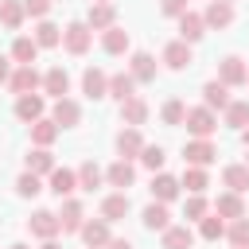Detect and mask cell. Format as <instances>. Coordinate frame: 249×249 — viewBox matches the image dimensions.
Masks as SVG:
<instances>
[{"mask_svg": "<svg viewBox=\"0 0 249 249\" xmlns=\"http://www.w3.org/2000/svg\"><path fill=\"white\" fill-rule=\"evenodd\" d=\"M187 132L195 136V140H210L214 132H218V113L214 109H206V105H195V109H187Z\"/></svg>", "mask_w": 249, "mask_h": 249, "instance_id": "1", "label": "cell"}, {"mask_svg": "<svg viewBox=\"0 0 249 249\" xmlns=\"http://www.w3.org/2000/svg\"><path fill=\"white\" fill-rule=\"evenodd\" d=\"M62 47H66L70 54H86V51L93 47V27H89L86 19L66 23V27H62Z\"/></svg>", "mask_w": 249, "mask_h": 249, "instance_id": "2", "label": "cell"}, {"mask_svg": "<svg viewBox=\"0 0 249 249\" xmlns=\"http://www.w3.org/2000/svg\"><path fill=\"white\" fill-rule=\"evenodd\" d=\"M183 160H187V167H210L214 160H218V148H214V140H187L183 144Z\"/></svg>", "mask_w": 249, "mask_h": 249, "instance_id": "3", "label": "cell"}, {"mask_svg": "<svg viewBox=\"0 0 249 249\" xmlns=\"http://www.w3.org/2000/svg\"><path fill=\"white\" fill-rule=\"evenodd\" d=\"M27 233H31V237H39V241H51V237H58V233H62V226H58V214H54V210H35V214L27 218Z\"/></svg>", "mask_w": 249, "mask_h": 249, "instance_id": "4", "label": "cell"}, {"mask_svg": "<svg viewBox=\"0 0 249 249\" xmlns=\"http://www.w3.org/2000/svg\"><path fill=\"white\" fill-rule=\"evenodd\" d=\"M58 226H62V233H82V226H86V206H82L78 198H62V206H58Z\"/></svg>", "mask_w": 249, "mask_h": 249, "instance_id": "5", "label": "cell"}, {"mask_svg": "<svg viewBox=\"0 0 249 249\" xmlns=\"http://www.w3.org/2000/svg\"><path fill=\"white\" fill-rule=\"evenodd\" d=\"M245 78H249V66H245V58H237V54H226V58L218 62V82H222V86H245Z\"/></svg>", "mask_w": 249, "mask_h": 249, "instance_id": "6", "label": "cell"}, {"mask_svg": "<svg viewBox=\"0 0 249 249\" xmlns=\"http://www.w3.org/2000/svg\"><path fill=\"white\" fill-rule=\"evenodd\" d=\"M8 86H12L16 97H23V93H35V89L43 86V74H39L35 66H16L12 78H8Z\"/></svg>", "mask_w": 249, "mask_h": 249, "instance_id": "7", "label": "cell"}, {"mask_svg": "<svg viewBox=\"0 0 249 249\" xmlns=\"http://www.w3.org/2000/svg\"><path fill=\"white\" fill-rule=\"evenodd\" d=\"M43 113H47V101H43V93H23V97H16V117L31 128L35 121H43Z\"/></svg>", "mask_w": 249, "mask_h": 249, "instance_id": "8", "label": "cell"}, {"mask_svg": "<svg viewBox=\"0 0 249 249\" xmlns=\"http://www.w3.org/2000/svg\"><path fill=\"white\" fill-rule=\"evenodd\" d=\"M47 179H51L47 191H51L54 198H74V191H78V171H70V167H54Z\"/></svg>", "mask_w": 249, "mask_h": 249, "instance_id": "9", "label": "cell"}, {"mask_svg": "<svg viewBox=\"0 0 249 249\" xmlns=\"http://www.w3.org/2000/svg\"><path fill=\"white\" fill-rule=\"evenodd\" d=\"M148 191H152V202H175L179 191H183V183H179L175 175H167V171H156Z\"/></svg>", "mask_w": 249, "mask_h": 249, "instance_id": "10", "label": "cell"}, {"mask_svg": "<svg viewBox=\"0 0 249 249\" xmlns=\"http://www.w3.org/2000/svg\"><path fill=\"white\" fill-rule=\"evenodd\" d=\"M128 210H132V202H128V191H113V195H105L101 198V218L113 226V222H121V218H128Z\"/></svg>", "mask_w": 249, "mask_h": 249, "instance_id": "11", "label": "cell"}, {"mask_svg": "<svg viewBox=\"0 0 249 249\" xmlns=\"http://www.w3.org/2000/svg\"><path fill=\"white\" fill-rule=\"evenodd\" d=\"M82 93L86 97H109V74L101 70V66H86V74H82Z\"/></svg>", "mask_w": 249, "mask_h": 249, "instance_id": "12", "label": "cell"}, {"mask_svg": "<svg viewBox=\"0 0 249 249\" xmlns=\"http://www.w3.org/2000/svg\"><path fill=\"white\" fill-rule=\"evenodd\" d=\"M51 121H54L58 128H74V124L82 121V105H78L74 97H58L54 109H51Z\"/></svg>", "mask_w": 249, "mask_h": 249, "instance_id": "13", "label": "cell"}, {"mask_svg": "<svg viewBox=\"0 0 249 249\" xmlns=\"http://www.w3.org/2000/svg\"><path fill=\"white\" fill-rule=\"evenodd\" d=\"M105 183L117 187V191H128V187L136 183V167H132V160H117V163H109V167H105Z\"/></svg>", "mask_w": 249, "mask_h": 249, "instance_id": "14", "label": "cell"}, {"mask_svg": "<svg viewBox=\"0 0 249 249\" xmlns=\"http://www.w3.org/2000/svg\"><path fill=\"white\" fill-rule=\"evenodd\" d=\"M140 222H144V230H148V233H163L167 226H175V222H171V214H167V202H148V206H144V214H140Z\"/></svg>", "mask_w": 249, "mask_h": 249, "instance_id": "15", "label": "cell"}, {"mask_svg": "<svg viewBox=\"0 0 249 249\" xmlns=\"http://www.w3.org/2000/svg\"><path fill=\"white\" fill-rule=\"evenodd\" d=\"M82 241H86V249H105V245L113 241L109 222H105V218H89V222L82 226Z\"/></svg>", "mask_w": 249, "mask_h": 249, "instance_id": "16", "label": "cell"}, {"mask_svg": "<svg viewBox=\"0 0 249 249\" xmlns=\"http://www.w3.org/2000/svg\"><path fill=\"white\" fill-rule=\"evenodd\" d=\"M163 62H167L171 70H187V66L195 62V51H191V43H183V39H171V43L163 47Z\"/></svg>", "mask_w": 249, "mask_h": 249, "instance_id": "17", "label": "cell"}, {"mask_svg": "<svg viewBox=\"0 0 249 249\" xmlns=\"http://www.w3.org/2000/svg\"><path fill=\"white\" fill-rule=\"evenodd\" d=\"M128 74L136 78V86L156 82V58H152L148 51H132V58H128Z\"/></svg>", "mask_w": 249, "mask_h": 249, "instance_id": "18", "label": "cell"}, {"mask_svg": "<svg viewBox=\"0 0 249 249\" xmlns=\"http://www.w3.org/2000/svg\"><path fill=\"white\" fill-rule=\"evenodd\" d=\"M214 214H218V218H226V222H237V218H245V202H241V195H233V191H222V195L214 198Z\"/></svg>", "mask_w": 249, "mask_h": 249, "instance_id": "19", "label": "cell"}, {"mask_svg": "<svg viewBox=\"0 0 249 249\" xmlns=\"http://www.w3.org/2000/svg\"><path fill=\"white\" fill-rule=\"evenodd\" d=\"M35 58H39L35 35H16V43H12V62H16V66H35Z\"/></svg>", "mask_w": 249, "mask_h": 249, "instance_id": "20", "label": "cell"}, {"mask_svg": "<svg viewBox=\"0 0 249 249\" xmlns=\"http://www.w3.org/2000/svg\"><path fill=\"white\" fill-rule=\"evenodd\" d=\"M43 93H51L54 101H58V97H70V74H66L62 66H51V70L43 74Z\"/></svg>", "mask_w": 249, "mask_h": 249, "instance_id": "21", "label": "cell"}, {"mask_svg": "<svg viewBox=\"0 0 249 249\" xmlns=\"http://www.w3.org/2000/svg\"><path fill=\"white\" fill-rule=\"evenodd\" d=\"M109 97H117L121 105H124V101H132V97H136V78H132L128 70L109 74Z\"/></svg>", "mask_w": 249, "mask_h": 249, "instance_id": "22", "label": "cell"}, {"mask_svg": "<svg viewBox=\"0 0 249 249\" xmlns=\"http://www.w3.org/2000/svg\"><path fill=\"white\" fill-rule=\"evenodd\" d=\"M230 101H233V97H230V86H222L218 78L202 86V105H206V109H214V113H226V105H230Z\"/></svg>", "mask_w": 249, "mask_h": 249, "instance_id": "23", "label": "cell"}, {"mask_svg": "<svg viewBox=\"0 0 249 249\" xmlns=\"http://www.w3.org/2000/svg\"><path fill=\"white\" fill-rule=\"evenodd\" d=\"M148 113H152V109H148V101L136 93L132 101H124V105H121V124H124V128H140V124L148 121Z\"/></svg>", "mask_w": 249, "mask_h": 249, "instance_id": "24", "label": "cell"}, {"mask_svg": "<svg viewBox=\"0 0 249 249\" xmlns=\"http://www.w3.org/2000/svg\"><path fill=\"white\" fill-rule=\"evenodd\" d=\"M117 152H121V160H140V152H144L140 128H121L117 132Z\"/></svg>", "mask_w": 249, "mask_h": 249, "instance_id": "25", "label": "cell"}, {"mask_svg": "<svg viewBox=\"0 0 249 249\" xmlns=\"http://www.w3.org/2000/svg\"><path fill=\"white\" fill-rule=\"evenodd\" d=\"M86 23H89L93 31H109V27H117V8H113V4H89Z\"/></svg>", "mask_w": 249, "mask_h": 249, "instance_id": "26", "label": "cell"}, {"mask_svg": "<svg viewBox=\"0 0 249 249\" xmlns=\"http://www.w3.org/2000/svg\"><path fill=\"white\" fill-rule=\"evenodd\" d=\"M202 35H206V19H202L198 12H187V16H179V39H183V43H191V47H195Z\"/></svg>", "mask_w": 249, "mask_h": 249, "instance_id": "27", "label": "cell"}, {"mask_svg": "<svg viewBox=\"0 0 249 249\" xmlns=\"http://www.w3.org/2000/svg\"><path fill=\"white\" fill-rule=\"evenodd\" d=\"M202 19H206V27H230V23H233V4H226V0H210L206 12H202Z\"/></svg>", "mask_w": 249, "mask_h": 249, "instance_id": "28", "label": "cell"}, {"mask_svg": "<svg viewBox=\"0 0 249 249\" xmlns=\"http://www.w3.org/2000/svg\"><path fill=\"white\" fill-rule=\"evenodd\" d=\"M222 183H226V191L245 195V191H249V167H245V163H230V167H222Z\"/></svg>", "mask_w": 249, "mask_h": 249, "instance_id": "29", "label": "cell"}, {"mask_svg": "<svg viewBox=\"0 0 249 249\" xmlns=\"http://www.w3.org/2000/svg\"><path fill=\"white\" fill-rule=\"evenodd\" d=\"M160 237H163V249H191V245H195V230H191L187 222H183V226H167Z\"/></svg>", "mask_w": 249, "mask_h": 249, "instance_id": "30", "label": "cell"}, {"mask_svg": "<svg viewBox=\"0 0 249 249\" xmlns=\"http://www.w3.org/2000/svg\"><path fill=\"white\" fill-rule=\"evenodd\" d=\"M23 19H27L23 0H0V23H4L8 31H19V27H23Z\"/></svg>", "mask_w": 249, "mask_h": 249, "instance_id": "31", "label": "cell"}, {"mask_svg": "<svg viewBox=\"0 0 249 249\" xmlns=\"http://www.w3.org/2000/svg\"><path fill=\"white\" fill-rule=\"evenodd\" d=\"M58 132H62V128H58L51 117H43V121L31 124V144H35V148H51V144L58 140Z\"/></svg>", "mask_w": 249, "mask_h": 249, "instance_id": "32", "label": "cell"}, {"mask_svg": "<svg viewBox=\"0 0 249 249\" xmlns=\"http://www.w3.org/2000/svg\"><path fill=\"white\" fill-rule=\"evenodd\" d=\"M58 163H54V156H51V148H31L27 152V167L23 171H31V175H51Z\"/></svg>", "mask_w": 249, "mask_h": 249, "instance_id": "33", "label": "cell"}, {"mask_svg": "<svg viewBox=\"0 0 249 249\" xmlns=\"http://www.w3.org/2000/svg\"><path fill=\"white\" fill-rule=\"evenodd\" d=\"M101 47H105V54H124L128 51V31L121 23L109 27V31H101Z\"/></svg>", "mask_w": 249, "mask_h": 249, "instance_id": "34", "label": "cell"}, {"mask_svg": "<svg viewBox=\"0 0 249 249\" xmlns=\"http://www.w3.org/2000/svg\"><path fill=\"white\" fill-rule=\"evenodd\" d=\"M35 43H39V51H43V47H58V43H62V27L51 23V19H39V23H35Z\"/></svg>", "mask_w": 249, "mask_h": 249, "instance_id": "35", "label": "cell"}, {"mask_svg": "<svg viewBox=\"0 0 249 249\" xmlns=\"http://www.w3.org/2000/svg\"><path fill=\"white\" fill-rule=\"evenodd\" d=\"M105 183V171L93 163V160H86L82 167H78V191H93V187H101Z\"/></svg>", "mask_w": 249, "mask_h": 249, "instance_id": "36", "label": "cell"}, {"mask_svg": "<svg viewBox=\"0 0 249 249\" xmlns=\"http://www.w3.org/2000/svg\"><path fill=\"white\" fill-rule=\"evenodd\" d=\"M179 183L187 187V195H202V191L210 187V175H206V167H187Z\"/></svg>", "mask_w": 249, "mask_h": 249, "instance_id": "37", "label": "cell"}, {"mask_svg": "<svg viewBox=\"0 0 249 249\" xmlns=\"http://www.w3.org/2000/svg\"><path fill=\"white\" fill-rule=\"evenodd\" d=\"M206 214H210L206 195H187V202H183V218H187V226H191V222H202Z\"/></svg>", "mask_w": 249, "mask_h": 249, "instance_id": "38", "label": "cell"}, {"mask_svg": "<svg viewBox=\"0 0 249 249\" xmlns=\"http://www.w3.org/2000/svg\"><path fill=\"white\" fill-rule=\"evenodd\" d=\"M226 237L233 249H249V214L237 218V222H226Z\"/></svg>", "mask_w": 249, "mask_h": 249, "instance_id": "39", "label": "cell"}, {"mask_svg": "<svg viewBox=\"0 0 249 249\" xmlns=\"http://www.w3.org/2000/svg\"><path fill=\"white\" fill-rule=\"evenodd\" d=\"M198 237H202V241H218V237H226V218L206 214V218L198 222Z\"/></svg>", "mask_w": 249, "mask_h": 249, "instance_id": "40", "label": "cell"}, {"mask_svg": "<svg viewBox=\"0 0 249 249\" xmlns=\"http://www.w3.org/2000/svg\"><path fill=\"white\" fill-rule=\"evenodd\" d=\"M222 117H226L230 128H245V124H249V101H230Z\"/></svg>", "mask_w": 249, "mask_h": 249, "instance_id": "41", "label": "cell"}, {"mask_svg": "<svg viewBox=\"0 0 249 249\" xmlns=\"http://www.w3.org/2000/svg\"><path fill=\"white\" fill-rule=\"evenodd\" d=\"M160 117H163V124H183L187 121V105L179 101V97H171V101H163V109H160Z\"/></svg>", "mask_w": 249, "mask_h": 249, "instance_id": "42", "label": "cell"}, {"mask_svg": "<svg viewBox=\"0 0 249 249\" xmlns=\"http://www.w3.org/2000/svg\"><path fill=\"white\" fill-rule=\"evenodd\" d=\"M163 160H167V152L160 148V144H144V152H140V163L156 175V171H163Z\"/></svg>", "mask_w": 249, "mask_h": 249, "instance_id": "43", "label": "cell"}, {"mask_svg": "<svg viewBox=\"0 0 249 249\" xmlns=\"http://www.w3.org/2000/svg\"><path fill=\"white\" fill-rule=\"evenodd\" d=\"M43 191V175H31V171H23L19 179H16V195L19 198H35Z\"/></svg>", "mask_w": 249, "mask_h": 249, "instance_id": "44", "label": "cell"}, {"mask_svg": "<svg viewBox=\"0 0 249 249\" xmlns=\"http://www.w3.org/2000/svg\"><path fill=\"white\" fill-rule=\"evenodd\" d=\"M191 0H160V12L167 16V19H179V16H187L191 8H187Z\"/></svg>", "mask_w": 249, "mask_h": 249, "instance_id": "45", "label": "cell"}, {"mask_svg": "<svg viewBox=\"0 0 249 249\" xmlns=\"http://www.w3.org/2000/svg\"><path fill=\"white\" fill-rule=\"evenodd\" d=\"M23 8H27V16H35V19H47V12H51V0H23Z\"/></svg>", "mask_w": 249, "mask_h": 249, "instance_id": "46", "label": "cell"}, {"mask_svg": "<svg viewBox=\"0 0 249 249\" xmlns=\"http://www.w3.org/2000/svg\"><path fill=\"white\" fill-rule=\"evenodd\" d=\"M12 78V54H0V82Z\"/></svg>", "mask_w": 249, "mask_h": 249, "instance_id": "47", "label": "cell"}, {"mask_svg": "<svg viewBox=\"0 0 249 249\" xmlns=\"http://www.w3.org/2000/svg\"><path fill=\"white\" fill-rule=\"evenodd\" d=\"M105 249H132V241H128V237H113Z\"/></svg>", "mask_w": 249, "mask_h": 249, "instance_id": "48", "label": "cell"}, {"mask_svg": "<svg viewBox=\"0 0 249 249\" xmlns=\"http://www.w3.org/2000/svg\"><path fill=\"white\" fill-rule=\"evenodd\" d=\"M39 249H62V245H58V241H54V237H51V241H43V245H39Z\"/></svg>", "mask_w": 249, "mask_h": 249, "instance_id": "49", "label": "cell"}, {"mask_svg": "<svg viewBox=\"0 0 249 249\" xmlns=\"http://www.w3.org/2000/svg\"><path fill=\"white\" fill-rule=\"evenodd\" d=\"M241 144H245V148H249V124H245V128H241Z\"/></svg>", "mask_w": 249, "mask_h": 249, "instance_id": "50", "label": "cell"}, {"mask_svg": "<svg viewBox=\"0 0 249 249\" xmlns=\"http://www.w3.org/2000/svg\"><path fill=\"white\" fill-rule=\"evenodd\" d=\"M8 249H31V245H23V241H16V245H8Z\"/></svg>", "mask_w": 249, "mask_h": 249, "instance_id": "51", "label": "cell"}, {"mask_svg": "<svg viewBox=\"0 0 249 249\" xmlns=\"http://www.w3.org/2000/svg\"><path fill=\"white\" fill-rule=\"evenodd\" d=\"M89 4H113V0H89Z\"/></svg>", "mask_w": 249, "mask_h": 249, "instance_id": "52", "label": "cell"}, {"mask_svg": "<svg viewBox=\"0 0 249 249\" xmlns=\"http://www.w3.org/2000/svg\"><path fill=\"white\" fill-rule=\"evenodd\" d=\"M245 167H249V148H245Z\"/></svg>", "mask_w": 249, "mask_h": 249, "instance_id": "53", "label": "cell"}, {"mask_svg": "<svg viewBox=\"0 0 249 249\" xmlns=\"http://www.w3.org/2000/svg\"><path fill=\"white\" fill-rule=\"evenodd\" d=\"M245 86H249V78H245Z\"/></svg>", "mask_w": 249, "mask_h": 249, "instance_id": "54", "label": "cell"}, {"mask_svg": "<svg viewBox=\"0 0 249 249\" xmlns=\"http://www.w3.org/2000/svg\"><path fill=\"white\" fill-rule=\"evenodd\" d=\"M226 4H233V0H226Z\"/></svg>", "mask_w": 249, "mask_h": 249, "instance_id": "55", "label": "cell"}]
</instances>
